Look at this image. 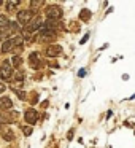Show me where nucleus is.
Listing matches in <instances>:
<instances>
[{
	"mask_svg": "<svg viewBox=\"0 0 135 148\" xmlns=\"http://www.w3.org/2000/svg\"><path fill=\"white\" fill-rule=\"evenodd\" d=\"M18 118H19V113L14 112V110L0 113V123H14V121H18Z\"/></svg>",
	"mask_w": 135,
	"mask_h": 148,
	"instance_id": "nucleus-1",
	"label": "nucleus"
},
{
	"mask_svg": "<svg viewBox=\"0 0 135 148\" xmlns=\"http://www.w3.org/2000/svg\"><path fill=\"white\" fill-rule=\"evenodd\" d=\"M61 16H62V10L59 7H56V5L48 7V10H46V18H48V21H56Z\"/></svg>",
	"mask_w": 135,
	"mask_h": 148,
	"instance_id": "nucleus-2",
	"label": "nucleus"
},
{
	"mask_svg": "<svg viewBox=\"0 0 135 148\" xmlns=\"http://www.w3.org/2000/svg\"><path fill=\"white\" fill-rule=\"evenodd\" d=\"M40 27H42V18H40V16H35V18H33V21H30V23L26 26V32H24V34H27V35H29V34L38 30Z\"/></svg>",
	"mask_w": 135,
	"mask_h": 148,
	"instance_id": "nucleus-3",
	"label": "nucleus"
},
{
	"mask_svg": "<svg viewBox=\"0 0 135 148\" xmlns=\"http://www.w3.org/2000/svg\"><path fill=\"white\" fill-rule=\"evenodd\" d=\"M11 72H13V67H11L10 61H3L2 69H0V77L3 78V80H10V78H11Z\"/></svg>",
	"mask_w": 135,
	"mask_h": 148,
	"instance_id": "nucleus-4",
	"label": "nucleus"
},
{
	"mask_svg": "<svg viewBox=\"0 0 135 148\" xmlns=\"http://www.w3.org/2000/svg\"><path fill=\"white\" fill-rule=\"evenodd\" d=\"M18 21H19V24L27 26V24L32 21V11H29V10L19 11V13H18Z\"/></svg>",
	"mask_w": 135,
	"mask_h": 148,
	"instance_id": "nucleus-5",
	"label": "nucleus"
},
{
	"mask_svg": "<svg viewBox=\"0 0 135 148\" xmlns=\"http://www.w3.org/2000/svg\"><path fill=\"white\" fill-rule=\"evenodd\" d=\"M24 118H26V121L29 123V124H35L37 119H38V113H37L33 108H29L26 112V115H24Z\"/></svg>",
	"mask_w": 135,
	"mask_h": 148,
	"instance_id": "nucleus-6",
	"label": "nucleus"
},
{
	"mask_svg": "<svg viewBox=\"0 0 135 148\" xmlns=\"http://www.w3.org/2000/svg\"><path fill=\"white\" fill-rule=\"evenodd\" d=\"M61 54V46H49L48 49H46V56L48 58H56V56Z\"/></svg>",
	"mask_w": 135,
	"mask_h": 148,
	"instance_id": "nucleus-7",
	"label": "nucleus"
},
{
	"mask_svg": "<svg viewBox=\"0 0 135 148\" xmlns=\"http://www.w3.org/2000/svg\"><path fill=\"white\" fill-rule=\"evenodd\" d=\"M18 29H19V27H18V24H16V23H8V24H7V27H5V30H7V35H8V37L13 35V34H16V32H18Z\"/></svg>",
	"mask_w": 135,
	"mask_h": 148,
	"instance_id": "nucleus-8",
	"label": "nucleus"
},
{
	"mask_svg": "<svg viewBox=\"0 0 135 148\" xmlns=\"http://www.w3.org/2000/svg\"><path fill=\"white\" fill-rule=\"evenodd\" d=\"M29 61H30V67L32 69H38L40 67V59H38V54H37V53H32V54H30Z\"/></svg>",
	"mask_w": 135,
	"mask_h": 148,
	"instance_id": "nucleus-9",
	"label": "nucleus"
},
{
	"mask_svg": "<svg viewBox=\"0 0 135 148\" xmlns=\"http://www.w3.org/2000/svg\"><path fill=\"white\" fill-rule=\"evenodd\" d=\"M11 105H13V102H11L8 97H2V99H0V110L11 108Z\"/></svg>",
	"mask_w": 135,
	"mask_h": 148,
	"instance_id": "nucleus-10",
	"label": "nucleus"
},
{
	"mask_svg": "<svg viewBox=\"0 0 135 148\" xmlns=\"http://www.w3.org/2000/svg\"><path fill=\"white\" fill-rule=\"evenodd\" d=\"M2 137L5 138V140H13L14 138V135H13V132H11V129L10 127H7V129H2Z\"/></svg>",
	"mask_w": 135,
	"mask_h": 148,
	"instance_id": "nucleus-11",
	"label": "nucleus"
},
{
	"mask_svg": "<svg viewBox=\"0 0 135 148\" xmlns=\"http://www.w3.org/2000/svg\"><path fill=\"white\" fill-rule=\"evenodd\" d=\"M91 18V11L89 10H83L80 13V19H83V21H87Z\"/></svg>",
	"mask_w": 135,
	"mask_h": 148,
	"instance_id": "nucleus-12",
	"label": "nucleus"
},
{
	"mask_svg": "<svg viewBox=\"0 0 135 148\" xmlns=\"http://www.w3.org/2000/svg\"><path fill=\"white\" fill-rule=\"evenodd\" d=\"M11 62H13V65H14V67H19V65L22 64V59H21V56H14V58H13V61H11Z\"/></svg>",
	"mask_w": 135,
	"mask_h": 148,
	"instance_id": "nucleus-13",
	"label": "nucleus"
},
{
	"mask_svg": "<svg viewBox=\"0 0 135 148\" xmlns=\"http://www.w3.org/2000/svg\"><path fill=\"white\" fill-rule=\"evenodd\" d=\"M18 3H19V2H8V3H7L8 11H14V8L18 7Z\"/></svg>",
	"mask_w": 135,
	"mask_h": 148,
	"instance_id": "nucleus-14",
	"label": "nucleus"
},
{
	"mask_svg": "<svg viewBox=\"0 0 135 148\" xmlns=\"http://www.w3.org/2000/svg\"><path fill=\"white\" fill-rule=\"evenodd\" d=\"M10 21L7 19V16H0V27H5Z\"/></svg>",
	"mask_w": 135,
	"mask_h": 148,
	"instance_id": "nucleus-15",
	"label": "nucleus"
},
{
	"mask_svg": "<svg viewBox=\"0 0 135 148\" xmlns=\"http://www.w3.org/2000/svg\"><path fill=\"white\" fill-rule=\"evenodd\" d=\"M16 94H18L19 99H26V92H24V91H16Z\"/></svg>",
	"mask_w": 135,
	"mask_h": 148,
	"instance_id": "nucleus-16",
	"label": "nucleus"
},
{
	"mask_svg": "<svg viewBox=\"0 0 135 148\" xmlns=\"http://www.w3.org/2000/svg\"><path fill=\"white\" fill-rule=\"evenodd\" d=\"M30 5H32V8H37V7H42V5H43V2H32Z\"/></svg>",
	"mask_w": 135,
	"mask_h": 148,
	"instance_id": "nucleus-17",
	"label": "nucleus"
},
{
	"mask_svg": "<svg viewBox=\"0 0 135 148\" xmlns=\"http://www.w3.org/2000/svg\"><path fill=\"white\" fill-rule=\"evenodd\" d=\"M24 134L30 135V134H32V127H24Z\"/></svg>",
	"mask_w": 135,
	"mask_h": 148,
	"instance_id": "nucleus-18",
	"label": "nucleus"
},
{
	"mask_svg": "<svg viewBox=\"0 0 135 148\" xmlns=\"http://www.w3.org/2000/svg\"><path fill=\"white\" fill-rule=\"evenodd\" d=\"M87 38H89V34L83 37V40H81V45H83V43H86V42H87Z\"/></svg>",
	"mask_w": 135,
	"mask_h": 148,
	"instance_id": "nucleus-19",
	"label": "nucleus"
},
{
	"mask_svg": "<svg viewBox=\"0 0 135 148\" xmlns=\"http://www.w3.org/2000/svg\"><path fill=\"white\" fill-rule=\"evenodd\" d=\"M84 75H86V70H80V72H78V77H81V78H83Z\"/></svg>",
	"mask_w": 135,
	"mask_h": 148,
	"instance_id": "nucleus-20",
	"label": "nucleus"
},
{
	"mask_svg": "<svg viewBox=\"0 0 135 148\" xmlns=\"http://www.w3.org/2000/svg\"><path fill=\"white\" fill-rule=\"evenodd\" d=\"M3 91H5V84H3V83H0V94L3 92Z\"/></svg>",
	"mask_w": 135,
	"mask_h": 148,
	"instance_id": "nucleus-21",
	"label": "nucleus"
}]
</instances>
